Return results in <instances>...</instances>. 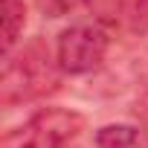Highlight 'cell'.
Masks as SVG:
<instances>
[{
	"instance_id": "cell-1",
	"label": "cell",
	"mask_w": 148,
	"mask_h": 148,
	"mask_svg": "<svg viewBox=\"0 0 148 148\" xmlns=\"http://www.w3.org/2000/svg\"><path fill=\"white\" fill-rule=\"evenodd\" d=\"M58 70H61L58 58H49V52L41 44H29L18 55H6L3 79H0L3 105H18L47 96L58 84Z\"/></svg>"
},
{
	"instance_id": "cell-2",
	"label": "cell",
	"mask_w": 148,
	"mask_h": 148,
	"mask_svg": "<svg viewBox=\"0 0 148 148\" xmlns=\"http://www.w3.org/2000/svg\"><path fill=\"white\" fill-rule=\"evenodd\" d=\"M84 128L82 113L64 108H44L26 125L12 131L3 148H67V142Z\"/></svg>"
},
{
	"instance_id": "cell-3",
	"label": "cell",
	"mask_w": 148,
	"mask_h": 148,
	"mask_svg": "<svg viewBox=\"0 0 148 148\" xmlns=\"http://www.w3.org/2000/svg\"><path fill=\"white\" fill-rule=\"evenodd\" d=\"M108 32L102 23L90 21V23H73L70 29L61 32L58 47H55V58L58 67L67 76H87L93 73L105 55H108Z\"/></svg>"
},
{
	"instance_id": "cell-4",
	"label": "cell",
	"mask_w": 148,
	"mask_h": 148,
	"mask_svg": "<svg viewBox=\"0 0 148 148\" xmlns=\"http://www.w3.org/2000/svg\"><path fill=\"white\" fill-rule=\"evenodd\" d=\"M96 148H148V131L136 125H105L96 134Z\"/></svg>"
},
{
	"instance_id": "cell-5",
	"label": "cell",
	"mask_w": 148,
	"mask_h": 148,
	"mask_svg": "<svg viewBox=\"0 0 148 148\" xmlns=\"http://www.w3.org/2000/svg\"><path fill=\"white\" fill-rule=\"evenodd\" d=\"M26 26L23 0H3V55H12L15 44L21 41Z\"/></svg>"
}]
</instances>
